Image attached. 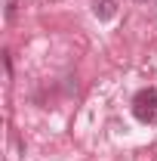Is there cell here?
<instances>
[{
	"mask_svg": "<svg viewBox=\"0 0 157 161\" xmlns=\"http://www.w3.org/2000/svg\"><path fill=\"white\" fill-rule=\"evenodd\" d=\"M157 115V87H142L136 96H133V118L148 124Z\"/></svg>",
	"mask_w": 157,
	"mask_h": 161,
	"instance_id": "cell-1",
	"label": "cell"
},
{
	"mask_svg": "<svg viewBox=\"0 0 157 161\" xmlns=\"http://www.w3.org/2000/svg\"><path fill=\"white\" fill-rule=\"evenodd\" d=\"M93 13H96V19L108 22V19H114V16H117V3H114V0H96Z\"/></svg>",
	"mask_w": 157,
	"mask_h": 161,
	"instance_id": "cell-2",
	"label": "cell"
},
{
	"mask_svg": "<svg viewBox=\"0 0 157 161\" xmlns=\"http://www.w3.org/2000/svg\"><path fill=\"white\" fill-rule=\"evenodd\" d=\"M139 3H148V0H139Z\"/></svg>",
	"mask_w": 157,
	"mask_h": 161,
	"instance_id": "cell-3",
	"label": "cell"
}]
</instances>
